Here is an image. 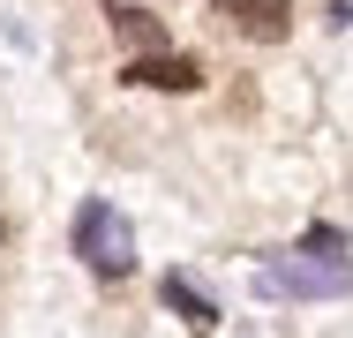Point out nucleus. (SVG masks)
Here are the masks:
<instances>
[{"label": "nucleus", "instance_id": "7ed1b4c3", "mask_svg": "<svg viewBox=\"0 0 353 338\" xmlns=\"http://www.w3.org/2000/svg\"><path fill=\"white\" fill-rule=\"evenodd\" d=\"M218 15L241 38H256V46H279L285 30H293V0H218Z\"/></svg>", "mask_w": 353, "mask_h": 338}, {"label": "nucleus", "instance_id": "423d86ee", "mask_svg": "<svg viewBox=\"0 0 353 338\" xmlns=\"http://www.w3.org/2000/svg\"><path fill=\"white\" fill-rule=\"evenodd\" d=\"M113 38L143 61V53H158V46H165V23H158L150 8H113Z\"/></svg>", "mask_w": 353, "mask_h": 338}, {"label": "nucleus", "instance_id": "f257e3e1", "mask_svg": "<svg viewBox=\"0 0 353 338\" xmlns=\"http://www.w3.org/2000/svg\"><path fill=\"white\" fill-rule=\"evenodd\" d=\"M353 286V256H346V233L339 226H316L293 256H271L263 264V293H346Z\"/></svg>", "mask_w": 353, "mask_h": 338}, {"label": "nucleus", "instance_id": "f03ea898", "mask_svg": "<svg viewBox=\"0 0 353 338\" xmlns=\"http://www.w3.org/2000/svg\"><path fill=\"white\" fill-rule=\"evenodd\" d=\"M75 256L98 270V278H128L136 270V233L113 203H83L75 210Z\"/></svg>", "mask_w": 353, "mask_h": 338}, {"label": "nucleus", "instance_id": "20e7f679", "mask_svg": "<svg viewBox=\"0 0 353 338\" xmlns=\"http://www.w3.org/2000/svg\"><path fill=\"white\" fill-rule=\"evenodd\" d=\"M128 83H143V90H196L203 68L188 61V53H143V61L128 68Z\"/></svg>", "mask_w": 353, "mask_h": 338}, {"label": "nucleus", "instance_id": "39448f33", "mask_svg": "<svg viewBox=\"0 0 353 338\" xmlns=\"http://www.w3.org/2000/svg\"><path fill=\"white\" fill-rule=\"evenodd\" d=\"M165 308H173V316H181L196 338H203V331H218V301L196 286V278H181V270H165Z\"/></svg>", "mask_w": 353, "mask_h": 338}]
</instances>
